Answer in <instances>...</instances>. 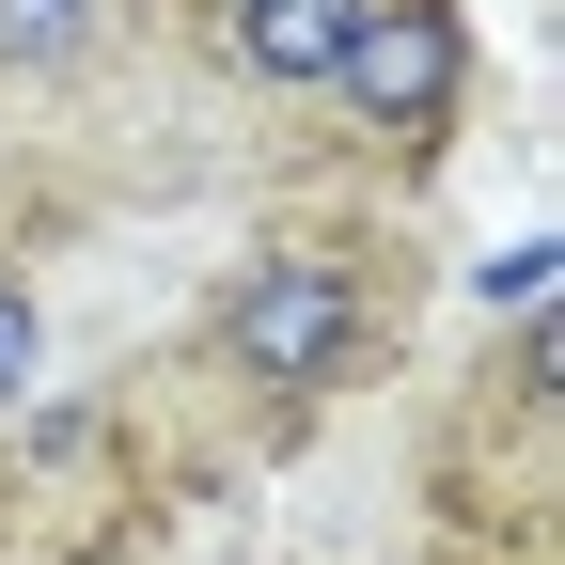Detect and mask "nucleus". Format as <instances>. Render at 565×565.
I'll return each instance as SVG.
<instances>
[{"instance_id": "obj_4", "label": "nucleus", "mask_w": 565, "mask_h": 565, "mask_svg": "<svg viewBox=\"0 0 565 565\" xmlns=\"http://www.w3.org/2000/svg\"><path fill=\"white\" fill-rule=\"evenodd\" d=\"M141 0H0V79H95Z\"/></svg>"}, {"instance_id": "obj_3", "label": "nucleus", "mask_w": 565, "mask_h": 565, "mask_svg": "<svg viewBox=\"0 0 565 565\" xmlns=\"http://www.w3.org/2000/svg\"><path fill=\"white\" fill-rule=\"evenodd\" d=\"M345 17H362V0H221V47H236V79H267V95H330Z\"/></svg>"}, {"instance_id": "obj_2", "label": "nucleus", "mask_w": 565, "mask_h": 565, "mask_svg": "<svg viewBox=\"0 0 565 565\" xmlns=\"http://www.w3.org/2000/svg\"><path fill=\"white\" fill-rule=\"evenodd\" d=\"M456 95H471V17H456V0H362V17H345L330 110L362 126L377 158H440Z\"/></svg>"}, {"instance_id": "obj_5", "label": "nucleus", "mask_w": 565, "mask_h": 565, "mask_svg": "<svg viewBox=\"0 0 565 565\" xmlns=\"http://www.w3.org/2000/svg\"><path fill=\"white\" fill-rule=\"evenodd\" d=\"M32 362H47V299H32L17 267H0V408L32 393Z\"/></svg>"}, {"instance_id": "obj_1", "label": "nucleus", "mask_w": 565, "mask_h": 565, "mask_svg": "<svg viewBox=\"0 0 565 565\" xmlns=\"http://www.w3.org/2000/svg\"><path fill=\"white\" fill-rule=\"evenodd\" d=\"M204 345H221V377L282 393V408H315L362 377V345H377V267L362 252H330V236H282L221 282V315H204Z\"/></svg>"}]
</instances>
